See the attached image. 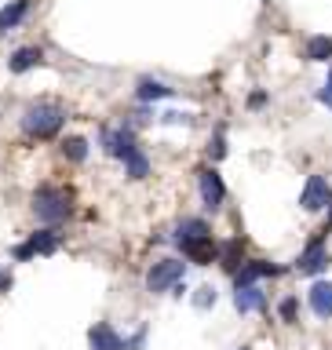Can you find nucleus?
<instances>
[{"mask_svg": "<svg viewBox=\"0 0 332 350\" xmlns=\"http://www.w3.org/2000/svg\"><path fill=\"white\" fill-rule=\"evenodd\" d=\"M33 212H37L40 223L59 226L62 219H70V193L59 190V186H40L33 193Z\"/></svg>", "mask_w": 332, "mask_h": 350, "instance_id": "f03ea898", "label": "nucleus"}, {"mask_svg": "<svg viewBox=\"0 0 332 350\" xmlns=\"http://www.w3.org/2000/svg\"><path fill=\"white\" fill-rule=\"evenodd\" d=\"M136 98L139 103H153V98H172V88L153 81V77H142V81L136 84Z\"/></svg>", "mask_w": 332, "mask_h": 350, "instance_id": "2eb2a0df", "label": "nucleus"}, {"mask_svg": "<svg viewBox=\"0 0 332 350\" xmlns=\"http://www.w3.org/2000/svg\"><path fill=\"white\" fill-rule=\"evenodd\" d=\"M62 245V237L55 234V226H44V230H37L26 245H18L15 248V259H33V256H51L55 248Z\"/></svg>", "mask_w": 332, "mask_h": 350, "instance_id": "423d86ee", "label": "nucleus"}, {"mask_svg": "<svg viewBox=\"0 0 332 350\" xmlns=\"http://www.w3.org/2000/svg\"><path fill=\"white\" fill-rule=\"evenodd\" d=\"M0 281H4V278H0Z\"/></svg>", "mask_w": 332, "mask_h": 350, "instance_id": "c756f323", "label": "nucleus"}, {"mask_svg": "<svg viewBox=\"0 0 332 350\" xmlns=\"http://www.w3.org/2000/svg\"><path fill=\"white\" fill-rule=\"evenodd\" d=\"M318 103H325V106L332 109V70H329V77H325V88L318 92Z\"/></svg>", "mask_w": 332, "mask_h": 350, "instance_id": "393cba45", "label": "nucleus"}, {"mask_svg": "<svg viewBox=\"0 0 332 350\" xmlns=\"http://www.w3.org/2000/svg\"><path fill=\"white\" fill-rule=\"evenodd\" d=\"M125 168H128V179H146V175H150V161H146V153L136 150V153H131V157L125 161Z\"/></svg>", "mask_w": 332, "mask_h": 350, "instance_id": "a211bd4d", "label": "nucleus"}, {"mask_svg": "<svg viewBox=\"0 0 332 350\" xmlns=\"http://www.w3.org/2000/svg\"><path fill=\"white\" fill-rule=\"evenodd\" d=\"M307 55H311V59H318V62L332 59V40H329V37H314L311 48H307Z\"/></svg>", "mask_w": 332, "mask_h": 350, "instance_id": "6ab92c4d", "label": "nucleus"}, {"mask_svg": "<svg viewBox=\"0 0 332 350\" xmlns=\"http://www.w3.org/2000/svg\"><path fill=\"white\" fill-rule=\"evenodd\" d=\"M263 103H267V95H263V92H259V95H248V106H252V109L263 106Z\"/></svg>", "mask_w": 332, "mask_h": 350, "instance_id": "bb28decb", "label": "nucleus"}, {"mask_svg": "<svg viewBox=\"0 0 332 350\" xmlns=\"http://www.w3.org/2000/svg\"><path fill=\"white\" fill-rule=\"evenodd\" d=\"M26 11H29V0H11V4L0 11V33H8V29H15L22 18H26Z\"/></svg>", "mask_w": 332, "mask_h": 350, "instance_id": "dca6fc26", "label": "nucleus"}, {"mask_svg": "<svg viewBox=\"0 0 332 350\" xmlns=\"http://www.w3.org/2000/svg\"><path fill=\"white\" fill-rule=\"evenodd\" d=\"M62 153H66L70 161H84V157H88V142L73 135V139H66V142H62Z\"/></svg>", "mask_w": 332, "mask_h": 350, "instance_id": "aec40b11", "label": "nucleus"}, {"mask_svg": "<svg viewBox=\"0 0 332 350\" xmlns=\"http://www.w3.org/2000/svg\"><path fill=\"white\" fill-rule=\"evenodd\" d=\"M296 310H300V303H296L292 295H285V299H281V317H285V321H296Z\"/></svg>", "mask_w": 332, "mask_h": 350, "instance_id": "b1692460", "label": "nucleus"}, {"mask_svg": "<svg viewBox=\"0 0 332 350\" xmlns=\"http://www.w3.org/2000/svg\"><path fill=\"white\" fill-rule=\"evenodd\" d=\"M179 252L186 259H194V262H212L216 259V241L212 237H201V241H190V245H179Z\"/></svg>", "mask_w": 332, "mask_h": 350, "instance_id": "4468645a", "label": "nucleus"}, {"mask_svg": "<svg viewBox=\"0 0 332 350\" xmlns=\"http://www.w3.org/2000/svg\"><path fill=\"white\" fill-rule=\"evenodd\" d=\"M8 66H11V73H26V70H33V66H40V51L37 48H18L8 59Z\"/></svg>", "mask_w": 332, "mask_h": 350, "instance_id": "f3484780", "label": "nucleus"}, {"mask_svg": "<svg viewBox=\"0 0 332 350\" xmlns=\"http://www.w3.org/2000/svg\"><path fill=\"white\" fill-rule=\"evenodd\" d=\"M103 150L110 153V157H117V161H128L131 153L139 150V142H136V131H131V124L103 128Z\"/></svg>", "mask_w": 332, "mask_h": 350, "instance_id": "20e7f679", "label": "nucleus"}, {"mask_svg": "<svg viewBox=\"0 0 332 350\" xmlns=\"http://www.w3.org/2000/svg\"><path fill=\"white\" fill-rule=\"evenodd\" d=\"M197 190H201V204L208 208V212L223 208V201H227V186H223V179H219L216 168H201V172H197Z\"/></svg>", "mask_w": 332, "mask_h": 350, "instance_id": "39448f33", "label": "nucleus"}, {"mask_svg": "<svg viewBox=\"0 0 332 350\" xmlns=\"http://www.w3.org/2000/svg\"><path fill=\"white\" fill-rule=\"evenodd\" d=\"M88 343H92V350H131L128 347V339H120L117 336V328L114 325H95L92 332H88Z\"/></svg>", "mask_w": 332, "mask_h": 350, "instance_id": "6e6552de", "label": "nucleus"}, {"mask_svg": "<svg viewBox=\"0 0 332 350\" xmlns=\"http://www.w3.org/2000/svg\"><path fill=\"white\" fill-rule=\"evenodd\" d=\"M274 273H281V267H274L267 259H248L245 267L234 273V284H259V278H274Z\"/></svg>", "mask_w": 332, "mask_h": 350, "instance_id": "1a4fd4ad", "label": "nucleus"}, {"mask_svg": "<svg viewBox=\"0 0 332 350\" xmlns=\"http://www.w3.org/2000/svg\"><path fill=\"white\" fill-rule=\"evenodd\" d=\"M329 267V256H325V237H318L311 248L300 256V270L303 273H318V270H325Z\"/></svg>", "mask_w": 332, "mask_h": 350, "instance_id": "ddd939ff", "label": "nucleus"}, {"mask_svg": "<svg viewBox=\"0 0 332 350\" xmlns=\"http://www.w3.org/2000/svg\"><path fill=\"white\" fill-rule=\"evenodd\" d=\"M238 256H241V241H230V245L223 248V270L238 273Z\"/></svg>", "mask_w": 332, "mask_h": 350, "instance_id": "412c9836", "label": "nucleus"}, {"mask_svg": "<svg viewBox=\"0 0 332 350\" xmlns=\"http://www.w3.org/2000/svg\"><path fill=\"white\" fill-rule=\"evenodd\" d=\"M234 306L241 314L263 310V306H267V295H263L259 284H234Z\"/></svg>", "mask_w": 332, "mask_h": 350, "instance_id": "9d476101", "label": "nucleus"}, {"mask_svg": "<svg viewBox=\"0 0 332 350\" xmlns=\"http://www.w3.org/2000/svg\"><path fill=\"white\" fill-rule=\"evenodd\" d=\"M208 153H212V161H223V157H227V139H223V128H219L216 135H212V150H208Z\"/></svg>", "mask_w": 332, "mask_h": 350, "instance_id": "4be33fe9", "label": "nucleus"}, {"mask_svg": "<svg viewBox=\"0 0 332 350\" xmlns=\"http://www.w3.org/2000/svg\"><path fill=\"white\" fill-rule=\"evenodd\" d=\"M307 303H311V310L318 317H332V281H314Z\"/></svg>", "mask_w": 332, "mask_h": 350, "instance_id": "9b49d317", "label": "nucleus"}, {"mask_svg": "<svg viewBox=\"0 0 332 350\" xmlns=\"http://www.w3.org/2000/svg\"><path fill=\"white\" fill-rule=\"evenodd\" d=\"M161 120H164V124H183V120H190V117H186V113H164Z\"/></svg>", "mask_w": 332, "mask_h": 350, "instance_id": "a878e982", "label": "nucleus"}, {"mask_svg": "<svg viewBox=\"0 0 332 350\" xmlns=\"http://www.w3.org/2000/svg\"><path fill=\"white\" fill-rule=\"evenodd\" d=\"M241 350H248V347H241Z\"/></svg>", "mask_w": 332, "mask_h": 350, "instance_id": "cd10ccee", "label": "nucleus"}, {"mask_svg": "<svg viewBox=\"0 0 332 350\" xmlns=\"http://www.w3.org/2000/svg\"><path fill=\"white\" fill-rule=\"evenodd\" d=\"M300 204L307 208V212H322L325 204H332V190H329V179H325V175H311V179H307Z\"/></svg>", "mask_w": 332, "mask_h": 350, "instance_id": "0eeeda50", "label": "nucleus"}, {"mask_svg": "<svg viewBox=\"0 0 332 350\" xmlns=\"http://www.w3.org/2000/svg\"><path fill=\"white\" fill-rule=\"evenodd\" d=\"M201 237H212V234H208V223H205V219H183V223L172 230V241H175V245H190V241H201Z\"/></svg>", "mask_w": 332, "mask_h": 350, "instance_id": "f8f14e48", "label": "nucleus"}, {"mask_svg": "<svg viewBox=\"0 0 332 350\" xmlns=\"http://www.w3.org/2000/svg\"><path fill=\"white\" fill-rule=\"evenodd\" d=\"M62 124H66V109L55 103H37L22 113V131L29 139H51V135H59Z\"/></svg>", "mask_w": 332, "mask_h": 350, "instance_id": "f257e3e1", "label": "nucleus"}, {"mask_svg": "<svg viewBox=\"0 0 332 350\" xmlns=\"http://www.w3.org/2000/svg\"><path fill=\"white\" fill-rule=\"evenodd\" d=\"M212 303H216V288H208V284H205V288H197V295H194V306H201V310H208Z\"/></svg>", "mask_w": 332, "mask_h": 350, "instance_id": "5701e85b", "label": "nucleus"}, {"mask_svg": "<svg viewBox=\"0 0 332 350\" xmlns=\"http://www.w3.org/2000/svg\"><path fill=\"white\" fill-rule=\"evenodd\" d=\"M183 273H186V262H183V259H175V256L157 259V262L150 267V273H146V288H150L153 295L175 292V288L183 284Z\"/></svg>", "mask_w": 332, "mask_h": 350, "instance_id": "7ed1b4c3", "label": "nucleus"}, {"mask_svg": "<svg viewBox=\"0 0 332 350\" xmlns=\"http://www.w3.org/2000/svg\"><path fill=\"white\" fill-rule=\"evenodd\" d=\"M263 4H267V0H263Z\"/></svg>", "mask_w": 332, "mask_h": 350, "instance_id": "c85d7f7f", "label": "nucleus"}]
</instances>
